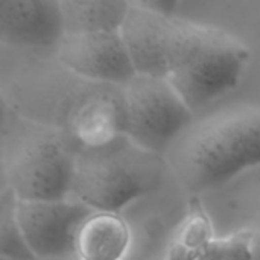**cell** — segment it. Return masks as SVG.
<instances>
[{"label":"cell","mask_w":260,"mask_h":260,"mask_svg":"<svg viewBox=\"0 0 260 260\" xmlns=\"http://www.w3.org/2000/svg\"><path fill=\"white\" fill-rule=\"evenodd\" d=\"M66 37L61 2H0V41L24 49H56Z\"/></svg>","instance_id":"cell-8"},{"label":"cell","mask_w":260,"mask_h":260,"mask_svg":"<svg viewBox=\"0 0 260 260\" xmlns=\"http://www.w3.org/2000/svg\"><path fill=\"white\" fill-rule=\"evenodd\" d=\"M76 157L55 137L24 142L8 161L9 192L17 201H61L72 193Z\"/></svg>","instance_id":"cell-5"},{"label":"cell","mask_w":260,"mask_h":260,"mask_svg":"<svg viewBox=\"0 0 260 260\" xmlns=\"http://www.w3.org/2000/svg\"><path fill=\"white\" fill-rule=\"evenodd\" d=\"M56 55L72 73L104 85L123 87L137 75L120 32L66 34Z\"/></svg>","instance_id":"cell-7"},{"label":"cell","mask_w":260,"mask_h":260,"mask_svg":"<svg viewBox=\"0 0 260 260\" xmlns=\"http://www.w3.org/2000/svg\"><path fill=\"white\" fill-rule=\"evenodd\" d=\"M172 18L154 12L142 2H129L120 37L139 75L166 78V32Z\"/></svg>","instance_id":"cell-10"},{"label":"cell","mask_w":260,"mask_h":260,"mask_svg":"<svg viewBox=\"0 0 260 260\" xmlns=\"http://www.w3.org/2000/svg\"><path fill=\"white\" fill-rule=\"evenodd\" d=\"M67 260H79V259H78V257H73V259L70 257V259H67Z\"/></svg>","instance_id":"cell-16"},{"label":"cell","mask_w":260,"mask_h":260,"mask_svg":"<svg viewBox=\"0 0 260 260\" xmlns=\"http://www.w3.org/2000/svg\"><path fill=\"white\" fill-rule=\"evenodd\" d=\"M166 78L198 113L233 91L247 69L248 47L230 32L172 18L166 32Z\"/></svg>","instance_id":"cell-2"},{"label":"cell","mask_w":260,"mask_h":260,"mask_svg":"<svg viewBox=\"0 0 260 260\" xmlns=\"http://www.w3.org/2000/svg\"><path fill=\"white\" fill-rule=\"evenodd\" d=\"M2 260H8V259H2Z\"/></svg>","instance_id":"cell-17"},{"label":"cell","mask_w":260,"mask_h":260,"mask_svg":"<svg viewBox=\"0 0 260 260\" xmlns=\"http://www.w3.org/2000/svg\"><path fill=\"white\" fill-rule=\"evenodd\" d=\"M66 34L120 32L129 2L122 0H61Z\"/></svg>","instance_id":"cell-12"},{"label":"cell","mask_w":260,"mask_h":260,"mask_svg":"<svg viewBox=\"0 0 260 260\" xmlns=\"http://www.w3.org/2000/svg\"><path fill=\"white\" fill-rule=\"evenodd\" d=\"M125 137L149 154H161L193 123L195 113L165 76L136 75L122 87Z\"/></svg>","instance_id":"cell-4"},{"label":"cell","mask_w":260,"mask_h":260,"mask_svg":"<svg viewBox=\"0 0 260 260\" xmlns=\"http://www.w3.org/2000/svg\"><path fill=\"white\" fill-rule=\"evenodd\" d=\"M171 163L198 195L260 166V108L238 105L193 122L172 145Z\"/></svg>","instance_id":"cell-1"},{"label":"cell","mask_w":260,"mask_h":260,"mask_svg":"<svg viewBox=\"0 0 260 260\" xmlns=\"http://www.w3.org/2000/svg\"><path fill=\"white\" fill-rule=\"evenodd\" d=\"M160 183L155 154L134 146L126 137L111 146L76 155L72 193L94 212L120 213Z\"/></svg>","instance_id":"cell-3"},{"label":"cell","mask_w":260,"mask_h":260,"mask_svg":"<svg viewBox=\"0 0 260 260\" xmlns=\"http://www.w3.org/2000/svg\"><path fill=\"white\" fill-rule=\"evenodd\" d=\"M15 198L9 206L3 201L2 207V221H0V245H2V259L8 260H37L29 250L18 224L15 221Z\"/></svg>","instance_id":"cell-15"},{"label":"cell","mask_w":260,"mask_h":260,"mask_svg":"<svg viewBox=\"0 0 260 260\" xmlns=\"http://www.w3.org/2000/svg\"><path fill=\"white\" fill-rule=\"evenodd\" d=\"M70 133L84 151L102 149L125 137L122 93L98 90L82 96L70 110Z\"/></svg>","instance_id":"cell-9"},{"label":"cell","mask_w":260,"mask_h":260,"mask_svg":"<svg viewBox=\"0 0 260 260\" xmlns=\"http://www.w3.org/2000/svg\"><path fill=\"white\" fill-rule=\"evenodd\" d=\"M133 233L120 213L93 212L76 236L75 257L79 260H125Z\"/></svg>","instance_id":"cell-11"},{"label":"cell","mask_w":260,"mask_h":260,"mask_svg":"<svg viewBox=\"0 0 260 260\" xmlns=\"http://www.w3.org/2000/svg\"><path fill=\"white\" fill-rule=\"evenodd\" d=\"M215 239L212 221L198 198H192L175 239L169 244L163 260H198Z\"/></svg>","instance_id":"cell-13"},{"label":"cell","mask_w":260,"mask_h":260,"mask_svg":"<svg viewBox=\"0 0 260 260\" xmlns=\"http://www.w3.org/2000/svg\"><path fill=\"white\" fill-rule=\"evenodd\" d=\"M256 238L250 232H238L230 236L215 238L198 260H254Z\"/></svg>","instance_id":"cell-14"},{"label":"cell","mask_w":260,"mask_h":260,"mask_svg":"<svg viewBox=\"0 0 260 260\" xmlns=\"http://www.w3.org/2000/svg\"><path fill=\"white\" fill-rule=\"evenodd\" d=\"M15 221L37 260L75 257L76 236L82 222L94 212L76 200L17 201Z\"/></svg>","instance_id":"cell-6"}]
</instances>
